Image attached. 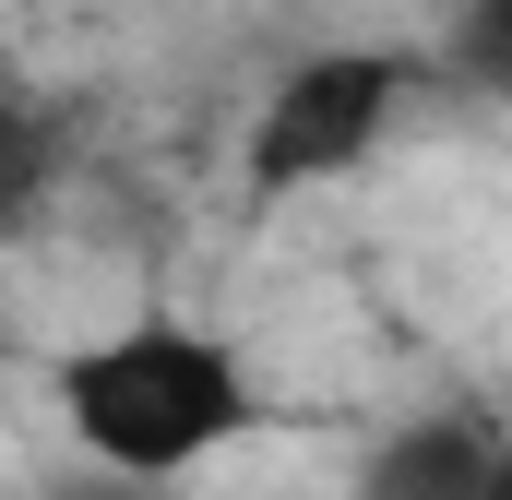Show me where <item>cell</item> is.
I'll list each match as a JSON object with an SVG mask.
<instances>
[{
  "label": "cell",
  "mask_w": 512,
  "mask_h": 500,
  "mask_svg": "<svg viewBox=\"0 0 512 500\" xmlns=\"http://www.w3.org/2000/svg\"><path fill=\"white\" fill-rule=\"evenodd\" d=\"M84 500H155V489H131V477H96V489H84Z\"/></svg>",
  "instance_id": "cell-6"
},
{
  "label": "cell",
  "mask_w": 512,
  "mask_h": 500,
  "mask_svg": "<svg viewBox=\"0 0 512 500\" xmlns=\"http://www.w3.org/2000/svg\"><path fill=\"white\" fill-rule=\"evenodd\" d=\"M465 72L512 96V0H465Z\"/></svg>",
  "instance_id": "cell-5"
},
{
  "label": "cell",
  "mask_w": 512,
  "mask_h": 500,
  "mask_svg": "<svg viewBox=\"0 0 512 500\" xmlns=\"http://www.w3.org/2000/svg\"><path fill=\"white\" fill-rule=\"evenodd\" d=\"M489 500H512V465H501V489H489Z\"/></svg>",
  "instance_id": "cell-7"
},
{
  "label": "cell",
  "mask_w": 512,
  "mask_h": 500,
  "mask_svg": "<svg viewBox=\"0 0 512 500\" xmlns=\"http://www.w3.org/2000/svg\"><path fill=\"white\" fill-rule=\"evenodd\" d=\"M405 96H417V60H405V48H310V60H286L274 96L251 108V143H239L251 191L262 203H298V191L358 179L393 143Z\"/></svg>",
  "instance_id": "cell-2"
},
{
  "label": "cell",
  "mask_w": 512,
  "mask_h": 500,
  "mask_svg": "<svg viewBox=\"0 0 512 500\" xmlns=\"http://www.w3.org/2000/svg\"><path fill=\"white\" fill-rule=\"evenodd\" d=\"M48 405H60L84 477H131V489H179L191 465L239 453L262 429L251 358L191 310H131L108 334H72L48 358Z\"/></svg>",
  "instance_id": "cell-1"
},
{
  "label": "cell",
  "mask_w": 512,
  "mask_h": 500,
  "mask_svg": "<svg viewBox=\"0 0 512 500\" xmlns=\"http://www.w3.org/2000/svg\"><path fill=\"white\" fill-rule=\"evenodd\" d=\"M501 441L477 417H405L358 453V500H489L501 489Z\"/></svg>",
  "instance_id": "cell-3"
},
{
  "label": "cell",
  "mask_w": 512,
  "mask_h": 500,
  "mask_svg": "<svg viewBox=\"0 0 512 500\" xmlns=\"http://www.w3.org/2000/svg\"><path fill=\"white\" fill-rule=\"evenodd\" d=\"M36 179H48V120L12 96V72H0V215L12 203H36Z\"/></svg>",
  "instance_id": "cell-4"
}]
</instances>
